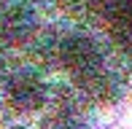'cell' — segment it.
<instances>
[{
	"label": "cell",
	"instance_id": "cell-1",
	"mask_svg": "<svg viewBox=\"0 0 132 129\" xmlns=\"http://www.w3.org/2000/svg\"><path fill=\"white\" fill-rule=\"evenodd\" d=\"M59 62L65 64V70L76 75L78 81L89 78L92 73L103 70V57H100V49L94 46L92 38H84V35H70L59 43Z\"/></svg>",
	"mask_w": 132,
	"mask_h": 129
},
{
	"label": "cell",
	"instance_id": "cell-2",
	"mask_svg": "<svg viewBox=\"0 0 132 129\" xmlns=\"http://www.w3.org/2000/svg\"><path fill=\"white\" fill-rule=\"evenodd\" d=\"M5 102L16 113H35L46 105V86L32 73H16L5 84Z\"/></svg>",
	"mask_w": 132,
	"mask_h": 129
},
{
	"label": "cell",
	"instance_id": "cell-3",
	"mask_svg": "<svg viewBox=\"0 0 132 129\" xmlns=\"http://www.w3.org/2000/svg\"><path fill=\"white\" fill-rule=\"evenodd\" d=\"M35 32V11L27 3H14L0 14V43L22 46Z\"/></svg>",
	"mask_w": 132,
	"mask_h": 129
},
{
	"label": "cell",
	"instance_id": "cell-4",
	"mask_svg": "<svg viewBox=\"0 0 132 129\" xmlns=\"http://www.w3.org/2000/svg\"><path fill=\"white\" fill-rule=\"evenodd\" d=\"M103 14L119 40H132V0H105Z\"/></svg>",
	"mask_w": 132,
	"mask_h": 129
},
{
	"label": "cell",
	"instance_id": "cell-5",
	"mask_svg": "<svg viewBox=\"0 0 132 129\" xmlns=\"http://www.w3.org/2000/svg\"><path fill=\"white\" fill-rule=\"evenodd\" d=\"M84 84V89L89 91L94 99H100V102H108L113 94H116V86H113V78L111 75H105L103 70H97V73H92L89 78H84L81 81Z\"/></svg>",
	"mask_w": 132,
	"mask_h": 129
},
{
	"label": "cell",
	"instance_id": "cell-6",
	"mask_svg": "<svg viewBox=\"0 0 132 129\" xmlns=\"http://www.w3.org/2000/svg\"><path fill=\"white\" fill-rule=\"evenodd\" d=\"M16 129H22V126H16Z\"/></svg>",
	"mask_w": 132,
	"mask_h": 129
}]
</instances>
